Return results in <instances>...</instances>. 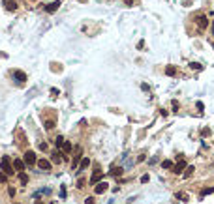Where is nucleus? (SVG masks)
<instances>
[{
    "label": "nucleus",
    "mask_w": 214,
    "mask_h": 204,
    "mask_svg": "<svg viewBox=\"0 0 214 204\" xmlns=\"http://www.w3.org/2000/svg\"><path fill=\"white\" fill-rule=\"evenodd\" d=\"M175 73H177V69H175L173 66H167V67H165V75H175Z\"/></svg>",
    "instance_id": "nucleus-20"
},
{
    "label": "nucleus",
    "mask_w": 214,
    "mask_h": 204,
    "mask_svg": "<svg viewBox=\"0 0 214 204\" xmlns=\"http://www.w3.org/2000/svg\"><path fill=\"white\" fill-rule=\"evenodd\" d=\"M6 180H8V174H4V172H0V182H6Z\"/></svg>",
    "instance_id": "nucleus-27"
},
{
    "label": "nucleus",
    "mask_w": 214,
    "mask_h": 204,
    "mask_svg": "<svg viewBox=\"0 0 214 204\" xmlns=\"http://www.w3.org/2000/svg\"><path fill=\"white\" fill-rule=\"evenodd\" d=\"M53 127H55V122H53V120H47V122H45V129H53Z\"/></svg>",
    "instance_id": "nucleus-23"
},
{
    "label": "nucleus",
    "mask_w": 214,
    "mask_h": 204,
    "mask_svg": "<svg viewBox=\"0 0 214 204\" xmlns=\"http://www.w3.org/2000/svg\"><path fill=\"white\" fill-rule=\"evenodd\" d=\"M8 193H10L11 197H15V189H13V187H10V189H8Z\"/></svg>",
    "instance_id": "nucleus-34"
},
{
    "label": "nucleus",
    "mask_w": 214,
    "mask_h": 204,
    "mask_svg": "<svg viewBox=\"0 0 214 204\" xmlns=\"http://www.w3.org/2000/svg\"><path fill=\"white\" fill-rule=\"evenodd\" d=\"M0 169H2V172L8 174V176L13 174V165H11L10 155H4V157H2V161H0Z\"/></svg>",
    "instance_id": "nucleus-1"
},
{
    "label": "nucleus",
    "mask_w": 214,
    "mask_h": 204,
    "mask_svg": "<svg viewBox=\"0 0 214 204\" xmlns=\"http://www.w3.org/2000/svg\"><path fill=\"white\" fill-rule=\"evenodd\" d=\"M197 25L201 26V30H203V28H207V26H208V19L205 17V15H201V17L197 15Z\"/></svg>",
    "instance_id": "nucleus-9"
},
{
    "label": "nucleus",
    "mask_w": 214,
    "mask_h": 204,
    "mask_svg": "<svg viewBox=\"0 0 214 204\" xmlns=\"http://www.w3.org/2000/svg\"><path fill=\"white\" fill-rule=\"evenodd\" d=\"M197 109H199L201 113H203V109H205V107H203V103H201V101H197Z\"/></svg>",
    "instance_id": "nucleus-32"
},
{
    "label": "nucleus",
    "mask_w": 214,
    "mask_h": 204,
    "mask_svg": "<svg viewBox=\"0 0 214 204\" xmlns=\"http://www.w3.org/2000/svg\"><path fill=\"white\" fill-rule=\"evenodd\" d=\"M201 135H203V137H208V135H211V129H208V127H205V129L201 131Z\"/></svg>",
    "instance_id": "nucleus-25"
},
{
    "label": "nucleus",
    "mask_w": 214,
    "mask_h": 204,
    "mask_svg": "<svg viewBox=\"0 0 214 204\" xmlns=\"http://www.w3.org/2000/svg\"><path fill=\"white\" fill-rule=\"evenodd\" d=\"M85 204H94V197H88V199L85 201Z\"/></svg>",
    "instance_id": "nucleus-30"
},
{
    "label": "nucleus",
    "mask_w": 214,
    "mask_h": 204,
    "mask_svg": "<svg viewBox=\"0 0 214 204\" xmlns=\"http://www.w3.org/2000/svg\"><path fill=\"white\" fill-rule=\"evenodd\" d=\"M39 150H47V142H39Z\"/></svg>",
    "instance_id": "nucleus-31"
},
{
    "label": "nucleus",
    "mask_w": 214,
    "mask_h": 204,
    "mask_svg": "<svg viewBox=\"0 0 214 204\" xmlns=\"http://www.w3.org/2000/svg\"><path fill=\"white\" fill-rule=\"evenodd\" d=\"M122 172H124V169H122V167H115V169L111 170V174H113V176H122Z\"/></svg>",
    "instance_id": "nucleus-15"
},
{
    "label": "nucleus",
    "mask_w": 214,
    "mask_h": 204,
    "mask_svg": "<svg viewBox=\"0 0 214 204\" xmlns=\"http://www.w3.org/2000/svg\"><path fill=\"white\" fill-rule=\"evenodd\" d=\"M177 199H180L182 202H186L188 201V195H182V193H177Z\"/></svg>",
    "instance_id": "nucleus-24"
},
{
    "label": "nucleus",
    "mask_w": 214,
    "mask_h": 204,
    "mask_svg": "<svg viewBox=\"0 0 214 204\" xmlns=\"http://www.w3.org/2000/svg\"><path fill=\"white\" fill-rule=\"evenodd\" d=\"M13 79H15L17 82H25V81H26V73H25V71L15 69V71H13Z\"/></svg>",
    "instance_id": "nucleus-6"
},
{
    "label": "nucleus",
    "mask_w": 214,
    "mask_h": 204,
    "mask_svg": "<svg viewBox=\"0 0 214 204\" xmlns=\"http://www.w3.org/2000/svg\"><path fill=\"white\" fill-rule=\"evenodd\" d=\"M4 8H6L8 11H15L17 10V0H2Z\"/></svg>",
    "instance_id": "nucleus-5"
},
{
    "label": "nucleus",
    "mask_w": 214,
    "mask_h": 204,
    "mask_svg": "<svg viewBox=\"0 0 214 204\" xmlns=\"http://www.w3.org/2000/svg\"><path fill=\"white\" fill-rule=\"evenodd\" d=\"M141 182H143V183H146V182H148V174H145V176H143V178H141Z\"/></svg>",
    "instance_id": "nucleus-33"
},
{
    "label": "nucleus",
    "mask_w": 214,
    "mask_h": 204,
    "mask_svg": "<svg viewBox=\"0 0 214 204\" xmlns=\"http://www.w3.org/2000/svg\"><path fill=\"white\" fill-rule=\"evenodd\" d=\"M212 36H214V23H212Z\"/></svg>",
    "instance_id": "nucleus-36"
},
{
    "label": "nucleus",
    "mask_w": 214,
    "mask_h": 204,
    "mask_svg": "<svg viewBox=\"0 0 214 204\" xmlns=\"http://www.w3.org/2000/svg\"><path fill=\"white\" fill-rule=\"evenodd\" d=\"M36 161H38V159H36V154L32 150H26L25 152V163L26 165H36Z\"/></svg>",
    "instance_id": "nucleus-3"
},
{
    "label": "nucleus",
    "mask_w": 214,
    "mask_h": 204,
    "mask_svg": "<svg viewBox=\"0 0 214 204\" xmlns=\"http://www.w3.org/2000/svg\"><path fill=\"white\" fill-rule=\"evenodd\" d=\"M88 165H90V159H88V157H85V159L81 161V167H79V169L85 170V169H88Z\"/></svg>",
    "instance_id": "nucleus-16"
},
{
    "label": "nucleus",
    "mask_w": 214,
    "mask_h": 204,
    "mask_svg": "<svg viewBox=\"0 0 214 204\" xmlns=\"http://www.w3.org/2000/svg\"><path fill=\"white\" fill-rule=\"evenodd\" d=\"M184 169H186V163H184V161H178L177 165H175V172H177V174H180Z\"/></svg>",
    "instance_id": "nucleus-13"
},
{
    "label": "nucleus",
    "mask_w": 214,
    "mask_h": 204,
    "mask_svg": "<svg viewBox=\"0 0 214 204\" xmlns=\"http://www.w3.org/2000/svg\"><path fill=\"white\" fill-rule=\"evenodd\" d=\"M162 167H164V169H171V167H173V163L169 161V159H165V161L162 163Z\"/></svg>",
    "instance_id": "nucleus-22"
},
{
    "label": "nucleus",
    "mask_w": 214,
    "mask_h": 204,
    "mask_svg": "<svg viewBox=\"0 0 214 204\" xmlns=\"http://www.w3.org/2000/svg\"><path fill=\"white\" fill-rule=\"evenodd\" d=\"M107 187H109V183H107V182H98V183H94V193L101 195V193H105V191H107Z\"/></svg>",
    "instance_id": "nucleus-2"
},
{
    "label": "nucleus",
    "mask_w": 214,
    "mask_h": 204,
    "mask_svg": "<svg viewBox=\"0 0 214 204\" xmlns=\"http://www.w3.org/2000/svg\"><path fill=\"white\" fill-rule=\"evenodd\" d=\"M60 197H62V199H64V197H66V187H64V185H62V187H60Z\"/></svg>",
    "instance_id": "nucleus-29"
},
{
    "label": "nucleus",
    "mask_w": 214,
    "mask_h": 204,
    "mask_svg": "<svg viewBox=\"0 0 214 204\" xmlns=\"http://www.w3.org/2000/svg\"><path fill=\"white\" fill-rule=\"evenodd\" d=\"M193 170H195V169H193V167L190 165V167H186V169L182 170V172H184V176H186V178H188V176H192V174H193Z\"/></svg>",
    "instance_id": "nucleus-17"
},
{
    "label": "nucleus",
    "mask_w": 214,
    "mask_h": 204,
    "mask_svg": "<svg viewBox=\"0 0 214 204\" xmlns=\"http://www.w3.org/2000/svg\"><path fill=\"white\" fill-rule=\"evenodd\" d=\"M190 67H192V69H195V71H199V69H203V64H199V62H192V64H190Z\"/></svg>",
    "instance_id": "nucleus-18"
},
{
    "label": "nucleus",
    "mask_w": 214,
    "mask_h": 204,
    "mask_svg": "<svg viewBox=\"0 0 214 204\" xmlns=\"http://www.w3.org/2000/svg\"><path fill=\"white\" fill-rule=\"evenodd\" d=\"M58 94H60V92H58V90H57V88H51V95H53V98H57V95H58Z\"/></svg>",
    "instance_id": "nucleus-26"
},
{
    "label": "nucleus",
    "mask_w": 214,
    "mask_h": 204,
    "mask_svg": "<svg viewBox=\"0 0 214 204\" xmlns=\"http://www.w3.org/2000/svg\"><path fill=\"white\" fill-rule=\"evenodd\" d=\"M62 150L66 152V154H70L71 152V142H68V141H64V144H62Z\"/></svg>",
    "instance_id": "nucleus-19"
},
{
    "label": "nucleus",
    "mask_w": 214,
    "mask_h": 204,
    "mask_svg": "<svg viewBox=\"0 0 214 204\" xmlns=\"http://www.w3.org/2000/svg\"><path fill=\"white\" fill-rule=\"evenodd\" d=\"M19 182H21V185H26V183H28V176H26L25 172H19Z\"/></svg>",
    "instance_id": "nucleus-14"
},
{
    "label": "nucleus",
    "mask_w": 214,
    "mask_h": 204,
    "mask_svg": "<svg viewBox=\"0 0 214 204\" xmlns=\"http://www.w3.org/2000/svg\"><path fill=\"white\" fill-rule=\"evenodd\" d=\"M36 165H38L41 170H51V161H47V159H38Z\"/></svg>",
    "instance_id": "nucleus-7"
},
{
    "label": "nucleus",
    "mask_w": 214,
    "mask_h": 204,
    "mask_svg": "<svg viewBox=\"0 0 214 204\" xmlns=\"http://www.w3.org/2000/svg\"><path fill=\"white\" fill-rule=\"evenodd\" d=\"M55 144H57L58 148H62V144H64V137H60V135H58L57 141H55Z\"/></svg>",
    "instance_id": "nucleus-21"
},
{
    "label": "nucleus",
    "mask_w": 214,
    "mask_h": 204,
    "mask_svg": "<svg viewBox=\"0 0 214 204\" xmlns=\"http://www.w3.org/2000/svg\"><path fill=\"white\" fill-rule=\"evenodd\" d=\"M77 187H79V189H81V187H85V180H83V178L77 182Z\"/></svg>",
    "instance_id": "nucleus-28"
},
{
    "label": "nucleus",
    "mask_w": 214,
    "mask_h": 204,
    "mask_svg": "<svg viewBox=\"0 0 214 204\" xmlns=\"http://www.w3.org/2000/svg\"><path fill=\"white\" fill-rule=\"evenodd\" d=\"M124 4H128V6H130V4H133V0H124Z\"/></svg>",
    "instance_id": "nucleus-35"
},
{
    "label": "nucleus",
    "mask_w": 214,
    "mask_h": 204,
    "mask_svg": "<svg viewBox=\"0 0 214 204\" xmlns=\"http://www.w3.org/2000/svg\"><path fill=\"white\" fill-rule=\"evenodd\" d=\"M214 193V187H205L203 191L199 193V199H203V197H207V195H212Z\"/></svg>",
    "instance_id": "nucleus-12"
},
{
    "label": "nucleus",
    "mask_w": 214,
    "mask_h": 204,
    "mask_svg": "<svg viewBox=\"0 0 214 204\" xmlns=\"http://www.w3.org/2000/svg\"><path fill=\"white\" fill-rule=\"evenodd\" d=\"M51 155H53V157H51V161H53V163H58V165H60V163L64 161V157H62L60 152H53Z\"/></svg>",
    "instance_id": "nucleus-10"
},
{
    "label": "nucleus",
    "mask_w": 214,
    "mask_h": 204,
    "mask_svg": "<svg viewBox=\"0 0 214 204\" xmlns=\"http://www.w3.org/2000/svg\"><path fill=\"white\" fill-rule=\"evenodd\" d=\"M58 8H60V0H55V2H51V4L45 6V11H47V13H55Z\"/></svg>",
    "instance_id": "nucleus-4"
},
{
    "label": "nucleus",
    "mask_w": 214,
    "mask_h": 204,
    "mask_svg": "<svg viewBox=\"0 0 214 204\" xmlns=\"http://www.w3.org/2000/svg\"><path fill=\"white\" fill-rule=\"evenodd\" d=\"M101 176H104V174H101V170H94V174H92V178H90V185H94V183H98V182H100V180H101Z\"/></svg>",
    "instance_id": "nucleus-8"
},
{
    "label": "nucleus",
    "mask_w": 214,
    "mask_h": 204,
    "mask_svg": "<svg viewBox=\"0 0 214 204\" xmlns=\"http://www.w3.org/2000/svg\"><path fill=\"white\" fill-rule=\"evenodd\" d=\"M13 167L17 172H21V170H25V161H21V159H13Z\"/></svg>",
    "instance_id": "nucleus-11"
}]
</instances>
